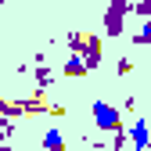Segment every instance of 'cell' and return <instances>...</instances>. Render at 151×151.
<instances>
[{
    "mask_svg": "<svg viewBox=\"0 0 151 151\" xmlns=\"http://www.w3.org/2000/svg\"><path fill=\"white\" fill-rule=\"evenodd\" d=\"M79 58L86 61L90 72H93V68H101V61H104V40H101V36H86V47H83Z\"/></svg>",
    "mask_w": 151,
    "mask_h": 151,
    "instance_id": "3957f363",
    "label": "cell"
},
{
    "mask_svg": "<svg viewBox=\"0 0 151 151\" xmlns=\"http://www.w3.org/2000/svg\"><path fill=\"white\" fill-rule=\"evenodd\" d=\"M115 68H119V76H129V72H133V61H129V58H119Z\"/></svg>",
    "mask_w": 151,
    "mask_h": 151,
    "instance_id": "9a60e30c",
    "label": "cell"
},
{
    "mask_svg": "<svg viewBox=\"0 0 151 151\" xmlns=\"http://www.w3.org/2000/svg\"><path fill=\"white\" fill-rule=\"evenodd\" d=\"M0 101H4V93H0Z\"/></svg>",
    "mask_w": 151,
    "mask_h": 151,
    "instance_id": "e0dca14e",
    "label": "cell"
},
{
    "mask_svg": "<svg viewBox=\"0 0 151 151\" xmlns=\"http://www.w3.org/2000/svg\"><path fill=\"white\" fill-rule=\"evenodd\" d=\"M0 151H18V147H11V144H0Z\"/></svg>",
    "mask_w": 151,
    "mask_h": 151,
    "instance_id": "2e32d148",
    "label": "cell"
},
{
    "mask_svg": "<svg viewBox=\"0 0 151 151\" xmlns=\"http://www.w3.org/2000/svg\"><path fill=\"white\" fill-rule=\"evenodd\" d=\"M22 108H25V115H43V111H54L50 104H43L40 97H32V101H22Z\"/></svg>",
    "mask_w": 151,
    "mask_h": 151,
    "instance_id": "30bf717a",
    "label": "cell"
},
{
    "mask_svg": "<svg viewBox=\"0 0 151 151\" xmlns=\"http://www.w3.org/2000/svg\"><path fill=\"white\" fill-rule=\"evenodd\" d=\"M32 76H36V90H40V93H43V90L54 83V72H50V65H36V72H32Z\"/></svg>",
    "mask_w": 151,
    "mask_h": 151,
    "instance_id": "ba28073f",
    "label": "cell"
},
{
    "mask_svg": "<svg viewBox=\"0 0 151 151\" xmlns=\"http://www.w3.org/2000/svg\"><path fill=\"white\" fill-rule=\"evenodd\" d=\"M129 7H133V0H108V11H104V36L108 40H119L122 36Z\"/></svg>",
    "mask_w": 151,
    "mask_h": 151,
    "instance_id": "6da1fadb",
    "label": "cell"
},
{
    "mask_svg": "<svg viewBox=\"0 0 151 151\" xmlns=\"http://www.w3.org/2000/svg\"><path fill=\"white\" fill-rule=\"evenodd\" d=\"M65 76L68 79H83V76H90V68H86V61L79 58V54H68L65 58Z\"/></svg>",
    "mask_w": 151,
    "mask_h": 151,
    "instance_id": "5b68a950",
    "label": "cell"
},
{
    "mask_svg": "<svg viewBox=\"0 0 151 151\" xmlns=\"http://www.w3.org/2000/svg\"><path fill=\"white\" fill-rule=\"evenodd\" d=\"M133 43H137V47H151V22L140 25V32L133 36Z\"/></svg>",
    "mask_w": 151,
    "mask_h": 151,
    "instance_id": "5bb4252c",
    "label": "cell"
},
{
    "mask_svg": "<svg viewBox=\"0 0 151 151\" xmlns=\"http://www.w3.org/2000/svg\"><path fill=\"white\" fill-rule=\"evenodd\" d=\"M14 129H18L14 119H4V115H0V144H7V140L14 137Z\"/></svg>",
    "mask_w": 151,
    "mask_h": 151,
    "instance_id": "8fae6325",
    "label": "cell"
},
{
    "mask_svg": "<svg viewBox=\"0 0 151 151\" xmlns=\"http://www.w3.org/2000/svg\"><path fill=\"white\" fill-rule=\"evenodd\" d=\"M93 126H97L101 133H119V129H126L119 108L108 104V101H93Z\"/></svg>",
    "mask_w": 151,
    "mask_h": 151,
    "instance_id": "7a4b0ae2",
    "label": "cell"
},
{
    "mask_svg": "<svg viewBox=\"0 0 151 151\" xmlns=\"http://www.w3.org/2000/svg\"><path fill=\"white\" fill-rule=\"evenodd\" d=\"M129 14H137V18H147V22H151V0H133Z\"/></svg>",
    "mask_w": 151,
    "mask_h": 151,
    "instance_id": "4fadbf2b",
    "label": "cell"
},
{
    "mask_svg": "<svg viewBox=\"0 0 151 151\" xmlns=\"http://www.w3.org/2000/svg\"><path fill=\"white\" fill-rule=\"evenodd\" d=\"M65 43H68V54H83V47H86V32H68L65 36Z\"/></svg>",
    "mask_w": 151,
    "mask_h": 151,
    "instance_id": "9c48e42d",
    "label": "cell"
},
{
    "mask_svg": "<svg viewBox=\"0 0 151 151\" xmlns=\"http://www.w3.org/2000/svg\"><path fill=\"white\" fill-rule=\"evenodd\" d=\"M129 151H147L151 147V126L147 119H133V126H129Z\"/></svg>",
    "mask_w": 151,
    "mask_h": 151,
    "instance_id": "277c9868",
    "label": "cell"
},
{
    "mask_svg": "<svg viewBox=\"0 0 151 151\" xmlns=\"http://www.w3.org/2000/svg\"><path fill=\"white\" fill-rule=\"evenodd\" d=\"M43 151H65V137H61L58 126H47V133H43Z\"/></svg>",
    "mask_w": 151,
    "mask_h": 151,
    "instance_id": "8992f818",
    "label": "cell"
},
{
    "mask_svg": "<svg viewBox=\"0 0 151 151\" xmlns=\"http://www.w3.org/2000/svg\"><path fill=\"white\" fill-rule=\"evenodd\" d=\"M129 147V129H119V133H111V151H126Z\"/></svg>",
    "mask_w": 151,
    "mask_h": 151,
    "instance_id": "7c38bea8",
    "label": "cell"
},
{
    "mask_svg": "<svg viewBox=\"0 0 151 151\" xmlns=\"http://www.w3.org/2000/svg\"><path fill=\"white\" fill-rule=\"evenodd\" d=\"M0 115H4V119H14V122H18V119L25 115V108H22V101H7V97H4V101H0Z\"/></svg>",
    "mask_w": 151,
    "mask_h": 151,
    "instance_id": "52a82bcc",
    "label": "cell"
}]
</instances>
